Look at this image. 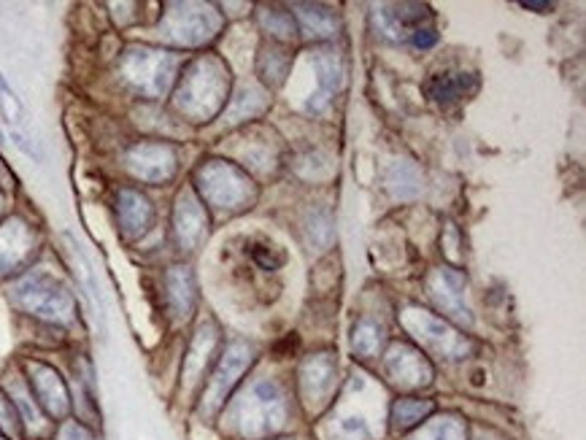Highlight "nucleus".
Segmentation results:
<instances>
[{
  "label": "nucleus",
  "mask_w": 586,
  "mask_h": 440,
  "mask_svg": "<svg viewBox=\"0 0 586 440\" xmlns=\"http://www.w3.org/2000/svg\"><path fill=\"white\" fill-rule=\"evenodd\" d=\"M224 421L241 438L257 440L282 430L286 421V398L276 381H257L239 402L228 408Z\"/></svg>",
  "instance_id": "f257e3e1"
},
{
  "label": "nucleus",
  "mask_w": 586,
  "mask_h": 440,
  "mask_svg": "<svg viewBox=\"0 0 586 440\" xmlns=\"http://www.w3.org/2000/svg\"><path fill=\"white\" fill-rule=\"evenodd\" d=\"M11 300L22 311L39 316L43 321H52V325H71L73 316H77V303H73V295L68 293L65 284L41 270L22 276L11 287Z\"/></svg>",
  "instance_id": "f03ea898"
},
{
  "label": "nucleus",
  "mask_w": 586,
  "mask_h": 440,
  "mask_svg": "<svg viewBox=\"0 0 586 440\" xmlns=\"http://www.w3.org/2000/svg\"><path fill=\"white\" fill-rule=\"evenodd\" d=\"M224 92V73L214 60H198L192 63L186 76L179 86L176 105L184 111L186 116H192L195 122L209 120L216 114V109L222 105Z\"/></svg>",
  "instance_id": "7ed1b4c3"
},
{
  "label": "nucleus",
  "mask_w": 586,
  "mask_h": 440,
  "mask_svg": "<svg viewBox=\"0 0 586 440\" xmlns=\"http://www.w3.org/2000/svg\"><path fill=\"white\" fill-rule=\"evenodd\" d=\"M254 359V349L243 340H233V344L224 349V355L220 362H216L214 374H211L209 383H205L203 395H201V413L203 417H216L222 411L224 402L230 400L233 389L239 387L243 370L252 365Z\"/></svg>",
  "instance_id": "20e7f679"
},
{
  "label": "nucleus",
  "mask_w": 586,
  "mask_h": 440,
  "mask_svg": "<svg viewBox=\"0 0 586 440\" xmlns=\"http://www.w3.org/2000/svg\"><path fill=\"white\" fill-rule=\"evenodd\" d=\"M173 68H176V60H173L171 52L135 47L124 54L122 73L130 86L139 90L141 95L158 98L168 90V84H171Z\"/></svg>",
  "instance_id": "39448f33"
},
{
  "label": "nucleus",
  "mask_w": 586,
  "mask_h": 440,
  "mask_svg": "<svg viewBox=\"0 0 586 440\" xmlns=\"http://www.w3.org/2000/svg\"><path fill=\"white\" fill-rule=\"evenodd\" d=\"M24 381H28L30 395L43 413L52 421H68L73 413V395L68 389V381L62 378L52 365L39 362V359H30L24 362Z\"/></svg>",
  "instance_id": "423d86ee"
},
{
  "label": "nucleus",
  "mask_w": 586,
  "mask_h": 440,
  "mask_svg": "<svg viewBox=\"0 0 586 440\" xmlns=\"http://www.w3.org/2000/svg\"><path fill=\"white\" fill-rule=\"evenodd\" d=\"M401 321L405 330L420 340L425 349L433 351V355L444 359H463L471 351V344H467L465 336H459L444 319H435L433 314L420 311V308H405L401 314Z\"/></svg>",
  "instance_id": "0eeeda50"
},
{
  "label": "nucleus",
  "mask_w": 586,
  "mask_h": 440,
  "mask_svg": "<svg viewBox=\"0 0 586 440\" xmlns=\"http://www.w3.org/2000/svg\"><path fill=\"white\" fill-rule=\"evenodd\" d=\"M246 184L249 182L241 176V171L222 163V160H211L198 171V187H201L203 197H209L220 208H241L249 195Z\"/></svg>",
  "instance_id": "6e6552de"
},
{
  "label": "nucleus",
  "mask_w": 586,
  "mask_h": 440,
  "mask_svg": "<svg viewBox=\"0 0 586 440\" xmlns=\"http://www.w3.org/2000/svg\"><path fill=\"white\" fill-rule=\"evenodd\" d=\"M335 387H339V365L333 355H314L301 368V400L311 413H320L330 406Z\"/></svg>",
  "instance_id": "1a4fd4ad"
},
{
  "label": "nucleus",
  "mask_w": 586,
  "mask_h": 440,
  "mask_svg": "<svg viewBox=\"0 0 586 440\" xmlns=\"http://www.w3.org/2000/svg\"><path fill=\"white\" fill-rule=\"evenodd\" d=\"M128 168L141 182H171L176 173V149L168 144H135L128 152Z\"/></svg>",
  "instance_id": "9d476101"
},
{
  "label": "nucleus",
  "mask_w": 586,
  "mask_h": 440,
  "mask_svg": "<svg viewBox=\"0 0 586 440\" xmlns=\"http://www.w3.org/2000/svg\"><path fill=\"white\" fill-rule=\"evenodd\" d=\"M427 289L446 316H452V319L459 321V325H467V327L473 325L471 308H467V300H465L467 282L463 273H457L452 268H438L433 276L427 278Z\"/></svg>",
  "instance_id": "9b49d317"
},
{
  "label": "nucleus",
  "mask_w": 586,
  "mask_h": 440,
  "mask_svg": "<svg viewBox=\"0 0 586 440\" xmlns=\"http://www.w3.org/2000/svg\"><path fill=\"white\" fill-rule=\"evenodd\" d=\"M386 376L401 389H422L433 383V365L411 346H395L386 355Z\"/></svg>",
  "instance_id": "f8f14e48"
},
{
  "label": "nucleus",
  "mask_w": 586,
  "mask_h": 440,
  "mask_svg": "<svg viewBox=\"0 0 586 440\" xmlns=\"http://www.w3.org/2000/svg\"><path fill=\"white\" fill-rule=\"evenodd\" d=\"M216 24L211 22L209 11L198 9V6H176V9L165 17V24H162V33H165L168 39L186 43V47L211 39Z\"/></svg>",
  "instance_id": "ddd939ff"
},
{
  "label": "nucleus",
  "mask_w": 586,
  "mask_h": 440,
  "mask_svg": "<svg viewBox=\"0 0 586 440\" xmlns=\"http://www.w3.org/2000/svg\"><path fill=\"white\" fill-rule=\"evenodd\" d=\"M3 389L11 398V402H14V411H17V417H20L24 438L43 440L52 436L54 421L41 411L39 402H36L33 395H30L28 381H24V378H11L9 387H3Z\"/></svg>",
  "instance_id": "4468645a"
},
{
  "label": "nucleus",
  "mask_w": 586,
  "mask_h": 440,
  "mask_svg": "<svg viewBox=\"0 0 586 440\" xmlns=\"http://www.w3.org/2000/svg\"><path fill=\"white\" fill-rule=\"evenodd\" d=\"M36 249V233L22 219L0 225V273L20 268Z\"/></svg>",
  "instance_id": "2eb2a0df"
},
{
  "label": "nucleus",
  "mask_w": 586,
  "mask_h": 440,
  "mask_svg": "<svg viewBox=\"0 0 586 440\" xmlns=\"http://www.w3.org/2000/svg\"><path fill=\"white\" fill-rule=\"evenodd\" d=\"M117 216H120L122 233L128 238H141L152 227L154 208L149 197L141 195L139 190H120V195H117Z\"/></svg>",
  "instance_id": "dca6fc26"
},
{
  "label": "nucleus",
  "mask_w": 586,
  "mask_h": 440,
  "mask_svg": "<svg viewBox=\"0 0 586 440\" xmlns=\"http://www.w3.org/2000/svg\"><path fill=\"white\" fill-rule=\"evenodd\" d=\"M205 225H209V222H205L201 203H198L190 192H184V195L179 197L176 211H173V227H176V238L179 244H182V249H195L198 241L203 238Z\"/></svg>",
  "instance_id": "f3484780"
},
{
  "label": "nucleus",
  "mask_w": 586,
  "mask_h": 440,
  "mask_svg": "<svg viewBox=\"0 0 586 440\" xmlns=\"http://www.w3.org/2000/svg\"><path fill=\"white\" fill-rule=\"evenodd\" d=\"M65 241H68V252H71V259H73V268H77L79 278H81V287H84L87 300H90V306H92V316H95V325H98V330L103 332V330H105L103 295H101V287H98L95 270H92L90 257H87L84 249H81V244H79L77 238H73L71 233H65Z\"/></svg>",
  "instance_id": "a211bd4d"
},
{
  "label": "nucleus",
  "mask_w": 586,
  "mask_h": 440,
  "mask_svg": "<svg viewBox=\"0 0 586 440\" xmlns=\"http://www.w3.org/2000/svg\"><path fill=\"white\" fill-rule=\"evenodd\" d=\"M165 289L173 314L186 319L192 314V308H195V278H192V270L184 268V265H176V268L168 270Z\"/></svg>",
  "instance_id": "6ab92c4d"
},
{
  "label": "nucleus",
  "mask_w": 586,
  "mask_h": 440,
  "mask_svg": "<svg viewBox=\"0 0 586 440\" xmlns=\"http://www.w3.org/2000/svg\"><path fill=\"white\" fill-rule=\"evenodd\" d=\"M314 63H316V73H320V90L311 95V101L305 103V109L322 111L341 84V63L333 52H316Z\"/></svg>",
  "instance_id": "aec40b11"
},
{
  "label": "nucleus",
  "mask_w": 586,
  "mask_h": 440,
  "mask_svg": "<svg viewBox=\"0 0 586 440\" xmlns=\"http://www.w3.org/2000/svg\"><path fill=\"white\" fill-rule=\"evenodd\" d=\"M435 402L433 400H416V398H403L392 406V430L395 432H408L414 427H422L427 417H433Z\"/></svg>",
  "instance_id": "412c9836"
},
{
  "label": "nucleus",
  "mask_w": 586,
  "mask_h": 440,
  "mask_svg": "<svg viewBox=\"0 0 586 440\" xmlns=\"http://www.w3.org/2000/svg\"><path fill=\"white\" fill-rule=\"evenodd\" d=\"M411 440H467V424L454 413H446L441 419L425 421Z\"/></svg>",
  "instance_id": "4be33fe9"
},
{
  "label": "nucleus",
  "mask_w": 586,
  "mask_h": 440,
  "mask_svg": "<svg viewBox=\"0 0 586 440\" xmlns=\"http://www.w3.org/2000/svg\"><path fill=\"white\" fill-rule=\"evenodd\" d=\"M384 346V330L376 321H360L352 332V349L363 359H373Z\"/></svg>",
  "instance_id": "5701e85b"
},
{
  "label": "nucleus",
  "mask_w": 586,
  "mask_h": 440,
  "mask_svg": "<svg viewBox=\"0 0 586 440\" xmlns=\"http://www.w3.org/2000/svg\"><path fill=\"white\" fill-rule=\"evenodd\" d=\"M0 111H3V120L11 127V133H22L20 127L24 125V105L3 76H0Z\"/></svg>",
  "instance_id": "b1692460"
},
{
  "label": "nucleus",
  "mask_w": 586,
  "mask_h": 440,
  "mask_svg": "<svg viewBox=\"0 0 586 440\" xmlns=\"http://www.w3.org/2000/svg\"><path fill=\"white\" fill-rule=\"evenodd\" d=\"M465 79L467 73H457V76L444 73V76H435L433 82H430V95H433L435 101H454V98H459L465 92Z\"/></svg>",
  "instance_id": "393cba45"
},
{
  "label": "nucleus",
  "mask_w": 586,
  "mask_h": 440,
  "mask_svg": "<svg viewBox=\"0 0 586 440\" xmlns=\"http://www.w3.org/2000/svg\"><path fill=\"white\" fill-rule=\"evenodd\" d=\"M0 432H3L9 440H24L20 417H17L14 411V402H11L9 395H6L3 387H0Z\"/></svg>",
  "instance_id": "a878e982"
},
{
  "label": "nucleus",
  "mask_w": 586,
  "mask_h": 440,
  "mask_svg": "<svg viewBox=\"0 0 586 440\" xmlns=\"http://www.w3.org/2000/svg\"><path fill=\"white\" fill-rule=\"evenodd\" d=\"M301 17L305 20V24L314 28L320 35L333 33V24H335L333 11L320 9V6H301Z\"/></svg>",
  "instance_id": "bb28decb"
},
{
  "label": "nucleus",
  "mask_w": 586,
  "mask_h": 440,
  "mask_svg": "<svg viewBox=\"0 0 586 440\" xmlns=\"http://www.w3.org/2000/svg\"><path fill=\"white\" fill-rule=\"evenodd\" d=\"M335 438L339 440H367L371 438V430L363 419H341L335 424Z\"/></svg>",
  "instance_id": "cd10ccee"
},
{
  "label": "nucleus",
  "mask_w": 586,
  "mask_h": 440,
  "mask_svg": "<svg viewBox=\"0 0 586 440\" xmlns=\"http://www.w3.org/2000/svg\"><path fill=\"white\" fill-rule=\"evenodd\" d=\"M54 440H95V436L90 432V427H84L81 421H62L58 436H54Z\"/></svg>",
  "instance_id": "c85d7f7f"
},
{
  "label": "nucleus",
  "mask_w": 586,
  "mask_h": 440,
  "mask_svg": "<svg viewBox=\"0 0 586 440\" xmlns=\"http://www.w3.org/2000/svg\"><path fill=\"white\" fill-rule=\"evenodd\" d=\"M267 24H271V33L282 35V39L295 35V24H292L290 17L282 14V11H271V20H267Z\"/></svg>",
  "instance_id": "c756f323"
},
{
  "label": "nucleus",
  "mask_w": 586,
  "mask_h": 440,
  "mask_svg": "<svg viewBox=\"0 0 586 440\" xmlns=\"http://www.w3.org/2000/svg\"><path fill=\"white\" fill-rule=\"evenodd\" d=\"M435 41H438V35H435L433 30H427V28L425 30H422V28L414 30V43H416V47L427 49V47H433Z\"/></svg>",
  "instance_id": "7c9ffc66"
},
{
  "label": "nucleus",
  "mask_w": 586,
  "mask_h": 440,
  "mask_svg": "<svg viewBox=\"0 0 586 440\" xmlns=\"http://www.w3.org/2000/svg\"><path fill=\"white\" fill-rule=\"evenodd\" d=\"M525 9H548V3H522Z\"/></svg>",
  "instance_id": "2f4dec72"
},
{
  "label": "nucleus",
  "mask_w": 586,
  "mask_h": 440,
  "mask_svg": "<svg viewBox=\"0 0 586 440\" xmlns=\"http://www.w3.org/2000/svg\"><path fill=\"white\" fill-rule=\"evenodd\" d=\"M0 214H3V192H0Z\"/></svg>",
  "instance_id": "473e14b6"
},
{
  "label": "nucleus",
  "mask_w": 586,
  "mask_h": 440,
  "mask_svg": "<svg viewBox=\"0 0 586 440\" xmlns=\"http://www.w3.org/2000/svg\"><path fill=\"white\" fill-rule=\"evenodd\" d=\"M0 440H9V438H6V436H3V432H0Z\"/></svg>",
  "instance_id": "72a5a7b5"
},
{
  "label": "nucleus",
  "mask_w": 586,
  "mask_h": 440,
  "mask_svg": "<svg viewBox=\"0 0 586 440\" xmlns=\"http://www.w3.org/2000/svg\"><path fill=\"white\" fill-rule=\"evenodd\" d=\"M284 440H286V438H284Z\"/></svg>",
  "instance_id": "f704fd0d"
}]
</instances>
